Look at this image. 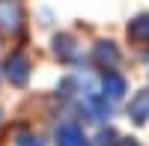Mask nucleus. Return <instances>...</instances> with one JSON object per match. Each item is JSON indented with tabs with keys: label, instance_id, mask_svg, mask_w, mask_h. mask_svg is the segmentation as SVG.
<instances>
[{
	"label": "nucleus",
	"instance_id": "f257e3e1",
	"mask_svg": "<svg viewBox=\"0 0 149 146\" xmlns=\"http://www.w3.org/2000/svg\"><path fill=\"white\" fill-rule=\"evenodd\" d=\"M21 24H24V6L18 0H0V30L18 33Z\"/></svg>",
	"mask_w": 149,
	"mask_h": 146
},
{
	"label": "nucleus",
	"instance_id": "f03ea898",
	"mask_svg": "<svg viewBox=\"0 0 149 146\" xmlns=\"http://www.w3.org/2000/svg\"><path fill=\"white\" fill-rule=\"evenodd\" d=\"M3 75L15 83V87H24V83L30 81V63H27V57H24L21 51L9 54L6 63H3Z\"/></svg>",
	"mask_w": 149,
	"mask_h": 146
},
{
	"label": "nucleus",
	"instance_id": "7ed1b4c3",
	"mask_svg": "<svg viewBox=\"0 0 149 146\" xmlns=\"http://www.w3.org/2000/svg\"><path fill=\"white\" fill-rule=\"evenodd\" d=\"M54 137H57V146H86L84 131L74 125V122H63V125H57Z\"/></svg>",
	"mask_w": 149,
	"mask_h": 146
},
{
	"label": "nucleus",
	"instance_id": "20e7f679",
	"mask_svg": "<svg viewBox=\"0 0 149 146\" xmlns=\"http://www.w3.org/2000/svg\"><path fill=\"white\" fill-rule=\"evenodd\" d=\"M93 60H95V66H102V69H113L119 63V51H116L113 42H95Z\"/></svg>",
	"mask_w": 149,
	"mask_h": 146
},
{
	"label": "nucleus",
	"instance_id": "39448f33",
	"mask_svg": "<svg viewBox=\"0 0 149 146\" xmlns=\"http://www.w3.org/2000/svg\"><path fill=\"white\" fill-rule=\"evenodd\" d=\"M102 95L107 102H119L122 95H125V78L116 75V72H107L102 78Z\"/></svg>",
	"mask_w": 149,
	"mask_h": 146
},
{
	"label": "nucleus",
	"instance_id": "423d86ee",
	"mask_svg": "<svg viewBox=\"0 0 149 146\" xmlns=\"http://www.w3.org/2000/svg\"><path fill=\"white\" fill-rule=\"evenodd\" d=\"M128 116H131L137 125H143L146 119H149V90H140V92L131 95V102H128Z\"/></svg>",
	"mask_w": 149,
	"mask_h": 146
},
{
	"label": "nucleus",
	"instance_id": "0eeeda50",
	"mask_svg": "<svg viewBox=\"0 0 149 146\" xmlns=\"http://www.w3.org/2000/svg\"><path fill=\"white\" fill-rule=\"evenodd\" d=\"M54 54L60 60H66V63H72V60H78V45H74L72 36L60 33V36H54Z\"/></svg>",
	"mask_w": 149,
	"mask_h": 146
},
{
	"label": "nucleus",
	"instance_id": "6e6552de",
	"mask_svg": "<svg viewBox=\"0 0 149 146\" xmlns=\"http://www.w3.org/2000/svg\"><path fill=\"white\" fill-rule=\"evenodd\" d=\"M128 36L134 42H149V15H137L128 24Z\"/></svg>",
	"mask_w": 149,
	"mask_h": 146
},
{
	"label": "nucleus",
	"instance_id": "1a4fd4ad",
	"mask_svg": "<svg viewBox=\"0 0 149 146\" xmlns=\"http://www.w3.org/2000/svg\"><path fill=\"white\" fill-rule=\"evenodd\" d=\"M93 146H116V131H110V128H102Z\"/></svg>",
	"mask_w": 149,
	"mask_h": 146
},
{
	"label": "nucleus",
	"instance_id": "9d476101",
	"mask_svg": "<svg viewBox=\"0 0 149 146\" xmlns=\"http://www.w3.org/2000/svg\"><path fill=\"white\" fill-rule=\"evenodd\" d=\"M15 146H42V140L33 137V134H24L21 140H15Z\"/></svg>",
	"mask_w": 149,
	"mask_h": 146
}]
</instances>
